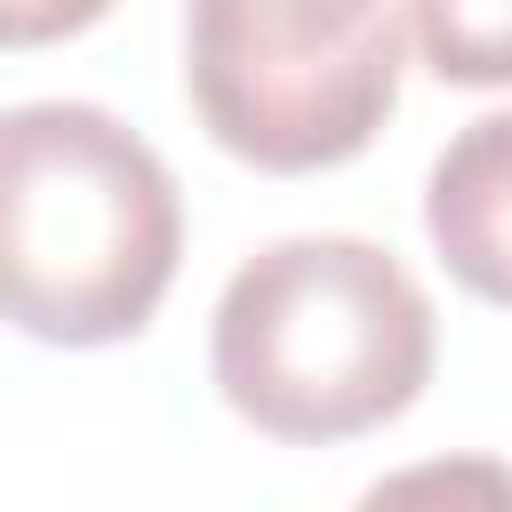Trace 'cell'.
Wrapping results in <instances>:
<instances>
[{
	"label": "cell",
	"instance_id": "277c9868",
	"mask_svg": "<svg viewBox=\"0 0 512 512\" xmlns=\"http://www.w3.org/2000/svg\"><path fill=\"white\" fill-rule=\"evenodd\" d=\"M424 232L456 288L512 304V112L464 120L424 176Z\"/></svg>",
	"mask_w": 512,
	"mask_h": 512
},
{
	"label": "cell",
	"instance_id": "5b68a950",
	"mask_svg": "<svg viewBox=\"0 0 512 512\" xmlns=\"http://www.w3.org/2000/svg\"><path fill=\"white\" fill-rule=\"evenodd\" d=\"M400 16L448 88H512V0H400Z\"/></svg>",
	"mask_w": 512,
	"mask_h": 512
},
{
	"label": "cell",
	"instance_id": "8992f818",
	"mask_svg": "<svg viewBox=\"0 0 512 512\" xmlns=\"http://www.w3.org/2000/svg\"><path fill=\"white\" fill-rule=\"evenodd\" d=\"M352 512H512V464L496 456H424L384 472Z\"/></svg>",
	"mask_w": 512,
	"mask_h": 512
},
{
	"label": "cell",
	"instance_id": "6da1fadb",
	"mask_svg": "<svg viewBox=\"0 0 512 512\" xmlns=\"http://www.w3.org/2000/svg\"><path fill=\"white\" fill-rule=\"evenodd\" d=\"M184 256V200L168 160L104 104L0 112V320L96 352L128 344Z\"/></svg>",
	"mask_w": 512,
	"mask_h": 512
},
{
	"label": "cell",
	"instance_id": "52a82bcc",
	"mask_svg": "<svg viewBox=\"0 0 512 512\" xmlns=\"http://www.w3.org/2000/svg\"><path fill=\"white\" fill-rule=\"evenodd\" d=\"M112 0H0V48H56L88 32Z\"/></svg>",
	"mask_w": 512,
	"mask_h": 512
},
{
	"label": "cell",
	"instance_id": "7a4b0ae2",
	"mask_svg": "<svg viewBox=\"0 0 512 512\" xmlns=\"http://www.w3.org/2000/svg\"><path fill=\"white\" fill-rule=\"evenodd\" d=\"M432 344V296L392 248L352 232H296L224 280L208 368L232 416L320 448L416 408L432 384Z\"/></svg>",
	"mask_w": 512,
	"mask_h": 512
},
{
	"label": "cell",
	"instance_id": "3957f363",
	"mask_svg": "<svg viewBox=\"0 0 512 512\" xmlns=\"http://www.w3.org/2000/svg\"><path fill=\"white\" fill-rule=\"evenodd\" d=\"M400 64V0H184L192 112L232 160L264 176L368 152L400 104Z\"/></svg>",
	"mask_w": 512,
	"mask_h": 512
}]
</instances>
